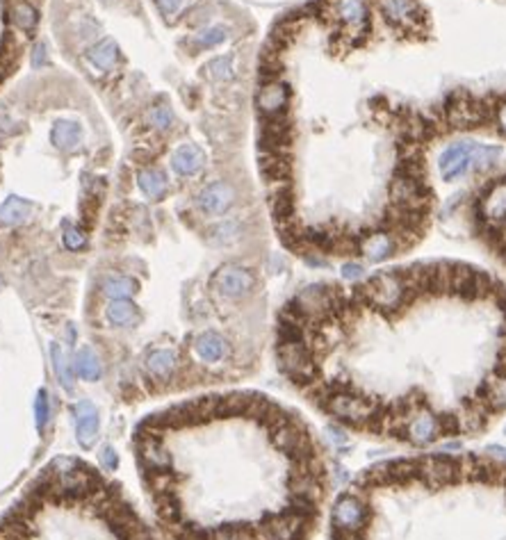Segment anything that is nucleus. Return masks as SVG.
Returning a JSON list of instances; mask_svg holds the SVG:
<instances>
[{"label":"nucleus","instance_id":"obj_16","mask_svg":"<svg viewBox=\"0 0 506 540\" xmlns=\"http://www.w3.org/2000/svg\"><path fill=\"white\" fill-rule=\"evenodd\" d=\"M7 16H10L12 26L19 32H23V35H30L39 26V12L30 0H12Z\"/></svg>","mask_w":506,"mask_h":540},{"label":"nucleus","instance_id":"obj_11","mask_svg":"<svg viewBox=\"0 0 506 540\" xmlns=\"http://www.w3.org/2000/svg\"><path fill=\"white\" fill-rule=\"evenodd\" d=\"M206 167V151L194 142H183L171 153V169L181 178H192Z\"/></svg>","mask_w":506,"mask_h":540},{"label":"nucleus","instance_id":"obj_9","mask_svg":"<svg viewBox=\"0 0 506 540\" xmlns=\"http://www.w3.org/2000/svg\"><path fill=\"white\" fill-rule=\"evenodd\" d=\"M438 169L445 180H456L472 169V142L454 144L445 149L438 158Z\"/></svg>","mask_w":506,"mask_h":540},{"label":"nucleus","instance_id":"obj_29","mask_svg":"<svg viewBox=\"0 0 506 540\" xmlns=\"http://www.w3.org/2000/svg\"><path fill=\"white\" fill-rule=\"evenodd\" d=\"M62 240H64V247H67L69 251H80L87 244V235L80 231L78 226H67L64 228Z\"/></svg>","mask_w":506,"mask_h":540},{"label":"nucleus","instance_id":"obj_21","mask_svg":"<svg viewBox=\"0 0 506 540\" xmlns=\"http://www.w3.org/2000/svg\"><path fill=\"white\" fill-rule=\"evenodd\" d=\"M203 78H208L210 83H217V85H224V83H231L235 78V67H233V55H219V57H212L208 64H203Z\"/></svg>","mask_w":506,"mask_h":540},{"label":"nucleus","instance_id":"obj_24","mask_svg":"<svg viewBox=\"0 0 506 540\" xmlns=\"http://www.w3.org/2000/svg\"><path fill=\"white\" fill-rule=\"evenodd\" d=\"M51 356H53V367H55L57 379H60L64 390L71 392L73 390V370H71L69 358H67V351H64L60 345H53L51 347Z\"/></svg>","mask_w":506,"mask_h":540},{"label":"nucleus","instance_id":"obj_8","mask_svg":"<svg viewBox=\"0 0 506 540\" xmlns=\"http://www.w3.org/2000/svg\"><path fill=\"white\" fill-rule=\"evenodd\" d=\"M333 16L340 26L349 30V35H365L370 28V10L365 0H336L333 3Z\"/></svg>","mask_w":506,"mask_h":540},{"label":"nucleus","instance_id":"obj_18","mask_svg":"<svg viewBox=\"0 0 506 540\" xmlns=\"http://www.w3.org/2000/svg\"><path fill=\"white\" fill-rule=\"evenodd\" d=\"M119 57H121L119 55V46L110 37L101 39V42L94 44L92 48H89V53H87V60L92 62L96 69H101V71H112L119 64Z\"/></svg>","mask_w":506,"mask_h":540},{"label":"nucleus","instance_id":"obj_26","mask_svg":"<svg viewBox=\"0 0 506 540\" xmlns=\"http://www.w3.org/2000/svg\"><path fill=\"white\" fill-rule=\"evenodd\" d=\"M149 124L155 130H169L174 126V110L169 105H155L149 112Z\"/></svg>","mask_w":506,"mask_h":540},{"label":"nucleus","instance_id":"obj_23","mask_svg":"<svg viewBox=\"0 0 506 540\" xmlns=\"http://www.w3.org/2000/svg\"><path fill=\"white\" fill-rule=\"evenodd\" d=\"M140 288L133 276H108L103 281V294L110 299H128Z\"/></svg>","mask_w":506,"mask_h":540},{"label":"nucleus","instance_id":"obj_2","mask_svg":"<svg viewBox=\"0 0 506 540\" xmlns=\"http://www.w3.org/2000/svg\"><path fill=\"white\" fill-rule=\"evenodd\" d=\"M0 540H158L117 481L55 458L0 515Z\"/></svg>","mask_w":506,"mask_h":540},{"label":"nucleus","instance_id":"obj_3","mask_svg":"<svg viewBox=\"0 0 506 540\" xmlns=\"http://www.w3.org/2000/svg\"><path fill=\"white\" fill-rule=\"evenodd\" d=\"M443 119L452 130H472L495 119V108H491L484 98L459 94L447 101V108H443Z\"/></svg>","mask_w":506,"mask_h":540},{"label":"nucleus","instance_id":"obj_33","mask_svg":"<svg viewBox=\"0 0 506 540\" xmlns=\"http://www.w3.org/2000/svg\"><path fill=\"white\" fill-rule=\"evenodd\" d=\"M495 121H497V126L502 128V133H506V101L495 108Z\"/></svg>","mask_w":506,"mask_h":540},{"label":"nucleus","instance_id":"obj_20","mask_svg":"<svg viewBox=\"0 0 506 540\" xmlns=\"http://www.w3.org/2000/svg\"><path fill=\"white\" fill-rule=\"evenodd\" d=\"M244 226L240 219H224L210 228L206 233V242L212 244V247H228V244L238 242L242 237Z\"/></svg>","mask_w":506,"mask_h":540},{"label":"nucleus","instance_id":"obj_22","mask_svg":"<svg viewBox=\"0 0 506 540\" xmlns=\"http://www.w3.org/2000/svg\"><path fill=\"white\" fill-rule=\"evenodd\" d=\"M73 372H76L83 381H99L101 379L99 356H96L89 347H80L76 351V358H73Z\"/></svg>","mask_w":506,"mask_h":540},{"label":"nucleus","instance_id":"obj_28","mask_svg":"<svg viewBox=\"0 0 506 540\" xmlns=\"http://www.w3.org/2000/svg\"><path fill=\"white\" fill-rule=\"evenodd\" d=\"M35 417H37V431L44 433L48 417H51V402H48V392L42 388L37 392V402H35Z\"/></svg>","mask_w":506,"mask_h":540},{"label":"nucleus","instance_id":"obj_34","mask_svg":"<svg viewBox=\"0 0 506 540\" xmlns=\"http://www.w3.org/2000/svg\"><path fill=\"white\" fill-rule=\"evenodd\" d=\"M488 454H497V456H502V458H506V449L504 447H500V445H491L486 449Z\"/></svg>","mask_w":506,"mask_h":540},{"label":"nucleus","instance_id":"obj_17","mask_svg":"<svg viewBox=\"0 0 506 540\" xmlns=\"http://www.w3.org/2000/svg\"><path fill=\"white\" fill-rule=\"evenodd\" d=\"M137 185L144 192V196H149L151 201H162L167 196L169 183L167 174L158 167H146L137 174Z\"/></svg>","mask_w":506,"mask_h":540},{"label":"nucleus","instance_id":"obj_10","mask_svg":"<svg viewBox=\"0 0 506 540\" xmlns=\"http://www.w3.org/2000/svg\"><path fill=\"white\" fill-rule=\"evenodd\" d=\"M379 7L386 21L397 28H418L424 21V12L415 0H379Z\"/></svg>","mask_w":506,"mask_h":540},{"label":"nucleus","instance_id":"obj_32","mask_svg":"<svg viewBox=\"0 0 506 540\" xmlns=\"http://www.w3.org/2000/svg\"><path fill=\"white\" fill-rule=\"evenodd\" d=\"M342 276L345 278H361L363 276V267L361 265H356V263H347L345 267H342Z\"/></svg>","mask_w":506,"mask_h":540},{"label":"nucleus","instance_id":"obj_4","mask_svg":"<svg viewBox=\"0 0 506 540\" xmlns=\"http://www.w3.org/2000/svg\"><path fill=\"white\" fill-rule=\"evenodd\" d=\"M210 285H212V290H217V294H222L224 299L242 301L256 292L258 278L251 269L228 263V265H222L215 274H212Z\"/></svg>","mask_w":506,"mask_h":540},{"label":"nucleus","instance_id":"obj_31","mask_svg":"<svg viewBox=\"0 0 506 540\" xmlns=\"http://www.w3.org/2000/svg\"><path fill=\"white\" fill-rule=\"evenodd\" d=\"M101 461H103V468H105V470L114 472V470H117V465H119V456H117V452H114L112 447H105L103 454H101Z\"/></svg>","mask_w":506,"mask_h":540},{"label":"nucleus","instance_id":"obj_1","mask_svg":"<svg viewBox=\"0 0 506 540\" xmlns=\"http://www.w3.org/2000/svg\"><path fill=\"white\" fill-rule=\"evenodd\" d=\"M135 458L171 540H310L329 497L322 445L260 392L167 406L137 424Z\"/></svg>","mask_w":506,"mask_h":540},{"label":"nucleus","instance_id":"obj_27","mask_svg":"<svg viewBox=\"0 0 506 540\" xmlns=\"http://www.w3.org/2000/svg\"><path fill=\"white\" fill-rule=\"evenodd\" d=\"M226 39V28L222 26H212V28H203L197 37H194V42H197L199 48H215L219 46Z\"/></svg>","mask_w":506,"mask_h":540},{"label":"nucleus","instance_id":"obj_30","mask_svg":"<svg viewBox=\"0 0 506 540\" xmlns=\"http://www.w3.org/2000/svg\"><path fill=\"white\" fill-rule=\"evenodd\" d=\"M30 62H32V69H42V67H48V48H46V44L37 42L35 46H32Z\"/></svg>","mask_w":506,"mask_h":540},{"label":"nucleus","instance_id":"obj_25","mask_svg":"<svg viewBox=\"0 0 506 540\" xmlns=\"http://www.w3.org/2000/svg\"><path fill=\"white\" fill-rule=\"evenodd\" d=\"M190 3L192 0H155V7H158V12L162 16H165V21L174 23L187 12Z\"/></svg>","mask_w":506,"mask_h":540},{"label":"nucleus","instance_id":"obj_13","mask_svg":"<svg viewBox=\"0 0 506 540\" xmlns=\"http://www.w3.org/2000/svg\"><path fill=\"white\" fill-rule=\"evenodd\" d=\"M144 363H146V372L151 374V379L162 383V381L174 379L181 360H178L174 349H153V351H149V356H146Z\"/></svg>","mask_w":506,"mask_h":540},{"label":"nucleus","instance_id":"obj_14","mask_svg":"<svg viewBox=\"0 0 506 540\" xmlns=\"http://www.w3.org/2000/svg\"><path fill=\"white\" fill-rule=\"evenodd\" d=\"M51 142L55 149H60L64 153L76 151L80 142H83V126L78 121H69V119L55 121L51 128Z\"/></svg>","mask_w":506,"mask_h":540},{"label":"nucleus","instance_id":"obj_5","mask_svg":"<svg viewBox=\"0 0 506 540\" xmlns=\"http://www.w3.org/2000/svg\"><path fill=\"white\" fill-rule=\"evenodd\" d=\"M238 192L228 180H212L197 194V208L208 217H222L233 208Z\"/></svg>","mask_w":506,"mask_h":540},{"label":"nucleus","instance_id":"obj_7","mask_svg":"<svg viewBox=\"0 0 506 540\" xmlns=\"http://www.w3.org/2000/svg\"><path fill=\"white\" fill-rule=\"evenodd\" d=\"M256 105L265 119L285 117V110L290 105V87L281 80H267L258 89Z\"/></svg>","mask_w":506,"mask_h":540},{"label":"nucleus","instance_id":"obj_6","mask_svg":"<svg viewBox=\"0 0 506 540\" xmlns=\"http://www.w3.org/2000/svg\"><path fill=\"white\" fill-rule=\"evenodd\" d=\"M190 354L197 363H203L208 367H217V365H222L224 360H228V356H231V345H228V340L219 331L208 329V331L199 333L197 338L192 340Z\"/></svg>","mask_w":506,"mask_h":540},{"label":"nucleus","instance_id":"obj_19","mask_svg":"<svg viewBox=\"0 0 506 540\" xmlns=\"http://www.w3.org/2000/svg\"><path fill=\"white\" fill-rule=\"evenodd\" d=\"M32 212V203L23 196H7V199L0 203V224L3 226H19L30 217Z\"/></svg>","mask_w":506,"mask_h":540},{"label":"nucleus","instance_id":"obj_15","mask_svg":"<svg viewBox=\"0 0 506 540\" xmlns=\"http://www.w3.org/2000/svg\"><path fill=\"white\" fill-rule=\"evenodd\" d=\"M105 317L117 329H133L142 322L140 308L128 299H110L108 308H105Z\"/></svg>","mask_w":506,"mask_h":540},{"label":"nucleus","instance_id":"obj_12","mask_svg":"<svg viewBox=\"0 0 506 540\" xmlns=\"http://www.w3.org/2000/svg\"><path fill=\"white\" fill-rule=\"evenodd\" d=\"M76 440L78 445L83 449H92L96 445V438H99V413H96V408L89 404V402H80L76 408Z\"/></svg>","mask_w":506,"mask_h":540}]
</instances>
